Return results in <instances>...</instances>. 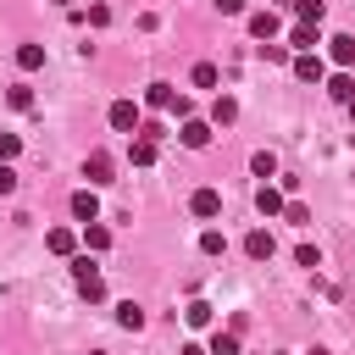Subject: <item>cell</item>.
Wrapping results in <instances>:
<instances>
[{
    "label": "cell",
    "mask_w": 355,
    "mask_h": 355,
    "mask_svg": "<svg viewBox=\"0 0 355 355\" xmlns=\"http://www.w3.org/2000/svg\"><path fill=\"white\" fill-rule=\"evenodd\" d=\"M216 6H222V17H244V6H250V0H216Z\"/></svg>",
    "instance_id": "cell-33"
},
{
    "label": "cell",
    "mask_w": 355,
    "mask_h": 355,
    "mask_svg": "<svg viewBox=\"0 0 355 355\" xmlns=\"http://www.w3.org/2000/svg\"><path fill=\"white\" fill-rule=\"evenodd\" d=\"M294 266L316 272V266H322V250H316V244H300V250H294Z\"/></svg>",
    "instance_id": "cell-28"
},
{
    "label": "cell",
    "mask_w": 355,
    "mask_h": 355,
    "mask_svg": "<svg viewBox=\"0 0 355 355\" xmlns=\"http://www.w3.org/2000/svg\"><path fill=\"white\" fill-rule=\"evenodd\" d=\"M6 105H11V111H33V89H28V83H11V89H6Z\"/></svg>",
    "instance_id": "cell-23"
},
{
    "label": "cell",
    "mask_w": 355,
    "mask_h": 355,
    "mask_svg": "<svg viewBox=\"0 0 355 355\" xmlns=\"http://www.w3.org/2000/svg\"><path fill=\"white\" fill-rule=\"evenodd\" d=\"M17 150H22V139H17V133H6V128H0V161H17Z\"/></svg>",
    "instance_id": "cell-30"
},
{
    "label": "cell",
    "mask_w": 355,
    "mask_h": 355,
    "mask_svg": "<svg viewBox=\"0 0 355 355\" xmlns=\"http://www.w3.org/2000/svg\"><path fill=\"white\" fill-rule=\"evenodd\" d=\"M17 67L22 72H39L44 67V44H17Z\"/></svg>",
    "instance_id": "cell-19"
},
{
    "label": "cell",
    "mask_w": 355,
    "mask_h": 355,
    "mask_svg": "<svg viewBox=\"0 0 355 355\" xmlns=\"http://www.w3.org/2000/svg\"><path fill=\"white\" fill-rule=\"evenodd\" d=\"M139 122H144V116H139L133 100H111V128H116V133H139Z\"/></svg>",
    "instance_id": "cell-3"
},
{
    "label": "cell",
    "mask_w": 355,
    "mask_h": 355,
    "mask_svg": "<svg viewBox=\"0 0 355 355\" xmlns=\"http://www.w3.org/2000/svg\"><path fill=\"white\" fill-rule=\"evenodd\" d=\"M283 222H294V227H305V222H311V211H305L300 200H283Z\"/></svg>",
    "instance_id": "cell-29"
},
{
    "label": "cell",
    "mask_w": 355,
    "mask_h": 355,
    "mask_svg": "<svg viewBox=\"0 0 355 355\" xmlns=\"http://www.w3.org/2000/svg\"><path fill=\"white\" fill-rule=\"evenodd\" d=\"M327 94H333L338 105H349V94H355V78H349V72H333V78H327Z\"/></svg>",
    "instance_id": "cell-20"
},
{
    "label": "cell",
    "mask_w": 355,
    "mask_h": 355,
    "mask_svg": "<svg viewBox=\"0 0 355 355\" xmlns=\"http://www.w3.org/2000/svg\"><path fill=\"white\" fill-rule=\"evenodd\" d=\"M222 250H227V239H222L216 227H205V233H200V255H222Z\"/></svg>",
    "instance_id": "cell-27"
},
{
    "label": "cell",
    "mask_w": 355,
    "mask_h": 355,
    "mask_svg": "<svg viewBox=\"0 0 355 355\" xmlns=\"http://www.w3.org/2000/svg\"><path fill=\"white\" fill-rule=\"evenodd\" d=\"M0 194H17V166L0 161Z\"/></svg>",
    "instance_id": "cell-31"
},
{
    "label": "cell",
    "mask_w": 355,
    "mask_h": 355,
    "mask_svg": "<svg viewBox=\"0 0 355 355\" xmlns=\"http://www.w3.org/2000/svg\"><path fill=\"white\" fill-rule=\"evenodd\" d=\"M183 322H189V327H211V305H205V300H189V305H183Z\"/></svg>",
    "instance_id": "cell-25"
},
{
    "label": "cell",
    "mask_w": 355,
    "mask_h": 355,
    "mask_svg": "<svg viewBox=\"0 0 355 355\" xmlns=\"http://www.w3.org/2000/svg\"><path fill=\"white\" fill-rule=\"evenodd\" d=\"M189 211H194L200 222H211V216H222V194H216V189H194V194H189Z\"/></svg>",
    "instance_id": "cell-5"
},
{
    "label": "cell",
    "mask_w": 355,
    "mask_h": 355,
    "mask_svg": "<svg viewBox=\"0 0 355 355\" xmlns=\"http://www.w3.org/2000/svg\"><path fill=\"white\" fill-rule=\"evenodd\" d=\"M178 355H205V349H200V344H183V349H178Z\"/></svg>",
    "instance_id": "cell-34"
},
{
    "label": "cell",
    "mask_w": 355,
    "mask_h": 355,
    "mask_svg": "<svg viewBox=\"0 0 355 355\" xmlns=\"http://www.w3.org/2000/svg\"><path fill=\"white\" fill-rule=\"evenodd\" d=\"M288 44L305 55V50H316V44H322V28H316V22H294V28H288Z\"/></svg>",
    "instance_id": "cell-8"
},
{
    "label": "cell",
    "mask_w": 355,
    "mask_h": 355,
    "mask_svg": "<svg viewBox=\"0 0 355 355\" xmlns=\"http://www.w3.org/2000/svg\"><path fill=\"white\" fill-rule=\"evenodd\" d=\"M311 355H333V349H322V344H316V349H311Z\"/></svg>",
    "instance_id": "cell-35"
},
{
    "label": "cell",
    "mask_w": 355,
    "mask_h": 355,
    "mask_svg": "<svg viewBox=\"0 0 355 355\" xmlns=\"http://www.w3.org/2000/svg\"><path fill=\"white\" fill-rule=\"evenodd\" d=\"M55 6H67V0H55Z\"/></svg>",
    "instance_id": "cell-38"
},
{
    "label": "cell",
    "mask_w": 355,
    "mask_h": 355,
    "mask_svg": "<svg viewBox=\"0 0 355 355\" xmlns=\"http://www.w3.org/2000/svg\"><path fill=\"white\" fill-rule=\"evenodd\" d=\"M189 83H194V89H216V83H222V72H216L211 61H200V67L189 72Z\"/></svg>",
    "instance_id": "cell-22"
},
{
    "label": "cell",
    "mask_w": 355,
    "mask_h": 355,
    "mask_svg": "<svg viewBox=\"0 0 355 355\" xmlns=\"http://www.w3.org/2000/svg\"><path fill=\"white\" fill-rule=\"evenodd\" d=\"M250 172H255V178L266 183V178L277 172V155H272V150H255V155H250Z\"/></svg>",
    "instance_id": "cell-24"
},
{
    "label": "cell",
    "mask_w": 355,
    "mask_h": 355,
    "mask_svg": "<svg viewBox=\"0 0 355 355\" xmlns=\"http://www.w3.org/2000/svg\"><path fill=\"white\" fill-rule=\"evenodd\" d=\"M72 283H78L83 300H105V277H100V266L89 255H72Z\"/></svg>",
    "instance_id": "cell-1"
},
{
    "label": "cell",
    "mask_w": 355,
    "mask_h": 355,
    "mask_svg": "<svg viewBox=\"0 0 355 355\" xmlns=\"http://www.w3.org/2000/svg\"><path fill=\"white\" fill-rule=\"evenodd\" d=\"M327 44V55L338 61V67H355V33H333V39H322Z\"/></svg>",
    "instance_id": "cell-11"
},
{
    "label": "cell",
    "mask_w": 355,
    "mask_h": 355,
    "mask_svg": "<svg viewBox=\"0 0 355 355\" xmlns=\"http://www.w3.org/2000/svg\"><path fill=\"white\" fill-rule=\"evenodd\" d=\"M89 22H94V28H105V22H111V6H100V0H94V6H89Z\"/></svg>",
    "instance_id": "cell-32"
},
{
    "label": "cell",
    "mask_w": 355,
    "mask_h": 355,
    "mask_svg": "<svg viewBox=\"0 0 355 355\" xmlns=\"http://www.w3.org/2000/svg\"><path fill=\"white\" fill-rule=\"evenodd\" d=\"M189 150H205L211 144V122H200V116H183V133H178Z\"/></svg>",
    "instance_id": "cell-9"
},
{
    "label": "cell",
    "mask_w": 355,
    "mask_h": 355,
    "mask_svg": "<svg viewBox=\"0 0 355 355\" xmlns=\"http://www.w3.org/2000/svg\"><path fill=\"white\" fill-rule=\"evenodd\" d=\"M294 17L300 22H322L327 17V0H294Z\"/></svg>",
    "instance_id": "cell-26"
},
{
    "label": "cell",
    "mask_w": 355,
    "mask_h": 355,
    "mask_svg": "<svg viewBox=\"0 0 355 355\" xmlns=\"http://www.w3.org/2000/svg\"><path fill=\"white\" fill-rule=\"evenodd\" d=\"M255 211H261V216H283V189H277V183H261V189H255Z\"/></svg>",
    "instance_id": "cell-10"
},
{
    "label": "cell",
    "mask_w": 355,
    "mask_h": 355,
    "mask_svg": "<svg viewBox=\"0 0 355 355\" xmlns=\"http://www.w3.org/2000/svg\"><path fill=\"white\" fill-rule=\"evenodd\" d=\"M277 28H283V22H277V11H250V33H255L261 44H266V39H277Z\"/></svg>",
    "instance_id": "cell-12"
},
{
    "label": "cell",
    "mask_w": 355,
    "mask_h": 355,
    "mask_svg": "<svg viewBox=\"0 0 355 355\" xmlns=\"http://www.w3.org/2000/svg\"><path fill=\"white\" fill-rule=\"evenodd\" d=\"M155 155H161V144H155V139L128 133V161H133V166H155Z\"/></svg>",
    "instance_id": "cell-4"
},
{
    "label": "cell",
    "mask_w": 355,
    "mask_h": 355,
    "mask_svg": "<svg viewBox=\"0 0 355 355\" xmlns=\"http://www.w3.org/2000/svg\"><path fill=\"white\" fill-rule=\"evenodd\" d=\"M116 327H128V333H139V327H144V305H133V300H122V305H116Z\"/></svg>",
    "instance_id": "cell-18"
},
{
    "label": "cell",
    "mask_w": 355,
    "mask_h": 355,
    "mask_svg": "<svg viewBox=\"0 0 355 355\" xmlns=\"http://www.w3.org/2000/svg\"><path fill=\"white\" fill-rule=\"evenodd\" d=\"M72 216H78V222H94V216H100V200H94V189H78V194H72Z\"/></svg>",
    "instance_id": "cell-16"
},
{
    "label": "cell",
    "mask_w": 355,
    "mask_h": 355,
    "mask_svg": "<svg viewBox=\"0 0 355 355\" xmlns=\"http://www.w3.org/2000/svg\"><path fill=\"white\" fill-rule=\"evenodd\" d=\"M205 355H239V333H233V327H227V333L216 327V333H211V349H205Z\"/></svg>",
    "instance_id": "cell-21"
},
{
    "label": "cell",
    "mask_w": 355,
    "mask_h": 355,
    "mask_svg": "<svg viewBox=\"0 0 355 355\" xmlns=\"http://www.w3.org/2000/svg\"><path fill=\"white\" fill-rule=\"evenodd\" d=\"M83 250H89V255H105V250H111V227H105L100 216L83 222Z\"/></svg>",
    "instance_id": "cell-7"
},
{
    "label": "cell",
    "mask_w": 355,
    "mask_h": 355,
    "mask_svg": "<svg viewBox=\"0 0 355 355\" xmlns=\"http://www.w3.org/2000/svg\"><path fill=\"white\" fill-rule=\"evenodd\" d=\"M294 78H300V83H322V78H327V67H322V55H316V50H305V55H294Z\"/></svg>",
    "instance_id": "cell-6"
},
{
    "label": "cell",
    "mask_w": 355,
    "mask_h": 355,
    "mask_svg": "<svg viewBox=\"0 0 355 355\" xmlns=\"http://www.w3.org/2000/svg\"><path fill=\"white\" fill-rule=\"evenodd\" d=\"M89 355H105V349H89Z\"/></svg>",
    "instance_id": "cell-37"
},
{
    "label": "cell",
    "mask_w": 355,
    "mask_h": 355,
    "mask_svg": "<svg viewBox=\"0 0 355 355\" xmlns=\"http://www.w3.org/2000/svg\"><path fill=\"white\" fill-rule=\"evenodd\" d=\"M233 116H239V100H233V94H216V100H211V128H227Z\"/></svg>",
    "instance_id": "cell-15"
},
{
    "label": "cell",
    "mask_w": 355,
    "mask_h": 355,
    "mask_svg": "<svg viewBox=\"0 0 355 355\" xmlns=\"http://www.w3.org/2000/svg\"><path fill=\"white\" fill-rule=\"evenodd\" d=\"M111 172H116V161H111L105 150H89V155H83V178H89V189L111 183Z\"/></svg>",
    "instance_id": "cell-2"
},
{
    "label": "cell",
    "mask_w": 355,
    "mask_h": 355,
    "mask_svg": "<svg viewBox=\"0 0 355 355\" xmlns=\"http://www.w3.org/2000/svg\"><path fill=\"white\" fill-rule=\"evenodd\" d=\"M144 105H150V111H172V105H178L172 83H150V89H144Z\"/></svg>",
    "instance_id": "cell-14"
},
{
    "label": "cell",
    "mask_w": 355,
    "mask_h": 355,
    "mask_svg": "<svg viewBox=\"0 0 355 355\" xmlns=\"http://www.w3.org/2000/svg\"><path fill=\"white\" fill-rule=\"evenodd\" d=\"M349 116H355V94H349Z\"/></svg>",
    "instance_id": "cell-36"
},
{
    "label": "cell",
    "mask_w": 355,
    "mask_h": 355,
    "mask_svg": "<svg viewBox=\"0 0 355 355\" xmlns=\"http://www.w3.org/2000/svg\"><path fill=\"white\" fill-rule=\"evenodd\" d=\"M44 244H50L55 255H78V233H72V227H50V233H44Z\"/></svg>",
    "instance_id": "cell-17"
},
{
    "label": "cell",
    "mask_w": 355,
    "mask_h": 355,
    "mask_svg": "<svg viewBox=\"0 0 355 355\" xmlns=\"http://www.w3.org/2000/svg\"><path fill=\"white\" fill-rule=\"evenodd\" d=\"M272 250H277V244H272V233H266V227H255V233L244 239V255H250V261H272Z\"/></svg>",
    "instance_id": "cell-13"
}]
</instances>
